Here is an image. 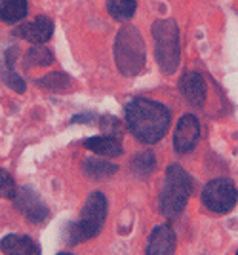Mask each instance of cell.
<instances>
[{
	"mask_svg": "<svg viewBox=\"0 0 238 255\" xmlns=\"http://www.w3.org/2000/svg\"><path fill=\"white\" fill-rule=\"evenodd\" d=\"M27 0H0V21L13 25L27 17Z\"/></svg>",
	"mask_w": 238,
	"mask_h": 255,
	"instance_id": "9a60e30c",
	"label": "cell"
},
{
	"mask_svg": "<svg viewBox=\"0 0 238 255\" xmlns=\"http://www.w3.org/2000/svg\"><path fill=\"white\" fill-rule=\"evenodd\" d=\"M126 124L131 135L143 145H154L170 128V109L147 97H135L124 109Z\"/></svg>",
	"mask_w": 238,
	"mask_h": 255,
	"instance_id": "6da1fadb",
	"label": "cell"
},
{
	"mask_svg": "<svg viewBox=\"0 0 238 255\" xmlns=\"http://www.w3.org/2000/svg\"><path fill=\"white\" fill-rule=\"evenodd\" d=\"M96 120V115L88 113V115H78V117L71 118V124H80V122H94Z\"/></svg>",
	"mask_w": 238,
	"mask_h": 255,
	"instance_id": "603a6c76",
	"label": "cell"
},
{
	"mask_svg": "<svg viewBox=\"0 0 238 255\" xmlns=\"http://www.w3.org/2000/svg\"><path fill=\"white\" fill-rule=\"evenodd\" d=\"M179 92L185 97V101L191 107H202L206 101V94H208V86L202 75H198L195 71L185 73L179 78Z\"/></svg>",
	"mask_w": 238,
	"mask_h": 255,
	"instance_id": "9c48e42d",
	"label": "cell"
},
{
	"mask_svg": "<svg viewBox=\"0 0 238 255\" xmlns=\"http://www.w3.org/2000/svg\"><path fill=\"white\" fill-rule=\"evenodd\" d=\"M154 38V55L162 73L173 75L179 67L181 48H179V29L172 19H158L151 27Z\"/></svg>",
	"mask_w": 238,
	"mask_h": 255,
	"instance_id": "5b68a950",
	"label": "cell"
},
{
	"mask_svg": "<svg viewBox=\"0 0 238 255\" xmlns=\"http://www.w3.org/2000/svg\"><path fill=\"white\" fill-rule=\"evenodd\" d=\"M57 255H73V254H69V252H61V254H57Z\"/></svg>",
	"mask_w": 238,
	"mask_h": 255,
	"instance_id": "cb8c5ba5",
	"label": "cell"
},
{
	"mask_svg": "<svg viewBox=\"0 0 238 255\" xmlns=\"http://www.w3.org/2000/svg\"><path fill=\"white\" fill-rule=\"evenodd\" d=\"M193 192V179L189 171L179 164L168 166L164 175V185L160 191V212L168 219L179 217L187 208V202Z\"/></svg>",
	"mask_w": 238,
	"mask_h": 255,
	"instance_id": "3957f363",
	"label": "cell"
},
{
	"mask_svg": "<svg viewBox=\"0 0 238 255\" xmlns=\"http://www.w3.org/2000/svg\"><path fill=\"white\" fill-rule=\"evenodd\" d=\"M15 192H17V187H15L13 177L6 170L0 168V198H10V200H13Z\"/></svg>",
	"mask_w": 238,
	"mask_h": 255,
	"instance_id": "7402d4cb",
	"label": "cell"
},
{
	"mask_svg": "<svg viewBox=\"0 0 238 255\" xmlns=\"http://www.w3.org/2000/svg\"><path fill=\"white\" fill-rule=\"evenodd\" d=\"M82 171L86 173L88 177L92 179H107V177H113L117 171H119V166L111 160H103V158H86L84 164H82Z\"/></svg>",
	"mask_w": 238,
	"mask_h": 255,
	"instance_id": "5bb4252c",
	"label": "cell"
},
{
	"mask_svg": "<svg viewBox=\"0 0 238 255\" xmlns=\"http://www.w3.org/2000/svg\"><path fill=\"white\" fill-rule=\"evenodd\" d=\"M0 250L6 255H40V246L25 234H6L0 240Z\"/></svg>",
	"mask_w": 238,
	"mask_h": 255,
	"instance_id": "7c38bea8",
	"label": "cell"
},
{
	"mask_svg": "<svg viewBox=\"0 0 238 255\" xmlns=\"http://www.w3.org/2000/svg\"><path fill=\"white\" fill-rule=\"evenodd\" d=\"M200 139V122L195 115H185L177 120L173 131V149L177 154H187L196 147Z\"/></svg>",
	"mask_w": 238,
	"mask_h": 255,
	"instance_id": "ba28073f",
	"label": "cell"
},
{
	"mask_svg": "<svg viewBox=\"0 0 238 255\" xmlns=\"http://www.w3.org/2000/svg\"><path fill=\"white\" fill-rule=\"evenodd\" d=\"M2 80L10 86L11 90H15L17 94H23V92H25V82H23L21 76L11 69L10 61H6V63L2 65Z\"/></svg>",
	"mask_w": 238,
	"mask_h": 255,
	"instance_id": "ffe728a7",
	"label": "cell"
},
{
	"mask_svg": "<svg viewBox=\"0 0 238 255\" xmlns=\"http://www.w3.org/2000/svg\"><path fill=\"white\" fill-rule=\"evenodd\" d=\"M36 84L46 88V90H54V92H65V90H71V78L65 75V73H50V75L42 76L36 80Z\"/></svg>",
	"mask_w": 238,
	"mask_h": 255,
	"instance_id": "ac0fdd59",
	"label": "cell"
},
{
	"mask_svg": "<svg viewBox=\"0 0 238 255\" xmlns=\"http://www.w3.org/2000/svg\"><path fill=\"white\" fill-rule=\"evenodd\" d=\"M137 8V0H107V10L113 19L128 21L133 17Z\"/></svg>",
	"mask_w": 238,
	"mask_h": 255,
	"instance_id": "2e32d148",
	"label": "cell"
},
{
	"mask_svg": "<svg viewBox=\"0 0 238 255\" xmlns=\"http://www.w3.org/2000/svg\"><path fill=\"white\" fill-rule=\"evenodd\" d=\"M200 198H202L206 210L219 213V215H225V213L233 212L238 202L237 185L231 179H225V177L212 179L204 185Z\"/></svg>",
	"mask_w": 238,
	"mask_h": 255,
	"instance_id": "8992f818",
	"label": "cell"
},
{
	"mask_svg": "<svg viewBox=\"0 0 238 255\" xmlns=\"http://www.w3.org/2000/svg\"><path fill=\"white\" fill-rule=\"evenodd\" d=\"M237 255H238V254H237Z\"/></svg>",
	"mask_w": 238,
	"mask_h": 255,
	"instance_id": "d4e9b609",
	"label": "cell"
},
{
	"mask_svg": "<svg viewBox=\"0 0 238 255\" xmlns=\"http://www.w3.org/2000/svg\"><path fill=\"white\" fill-rule=\"evenodd\" d=\"M117 67L124 76H135L145 67V44L141 32L133 25H124L115 42Z\"/></svg>",
	"mask_w": 238,
	"mask_h": 255,
	"instance_id": "277c9868",
	"label": "cell"
},
{
	"mask_svg": "<svg viewBox=\"0 0 238 255\" xmlns=\"http://www.w3.org/2000/svg\"><path fill=\"white\" fill-rule=\"evenodd\" d=\"M154 168H156V156L149 150H143V152L135 154L131 158V171H133L135 177L145 179L154 171Z\"/></svg>",
	"mask_w": 238,
	"mask_h": 255,
	"instance_id": "e0dca14e",
	"label": "cell"
},
{
	"mask_svg": "<svg viewBox=\"0 0 238 255\" xmlns=\"http://www.w3.org/2000/svg\"><path fill=\"white\" fill-rule=\"evenodd\" d=\"M13 206L29 223H44L50 217L48 206L42 202V198L31 187H19L17 189L15 196H13Z\"/></svg>",
	"mask_w": 238,
	"mask_h": 255,
	"instance_id": "52a82bcc",
	"label": "cell"
},
{
	"mask_svg": "<svg viewBox=\"0 0 238 255\" xmlns=\"http://www.w3.org/2000/svg\"><path fill=\"white\" fill-rule=\"evenodd\" d=\"M99 122H101V129L105 131V135H109V137H115V139L122 137L124 129H122V124H120L119 118L109 117V115H107V117L99 118Z\"/></svg>",
	"mask_w": 238,
	"mask_h": 255,
	"instance_id": "44dd1931",
	"label": "cell"
},
{
	"mask_svg": "<svg viewBox=\"0 0 238 255\" xmlns=\"http://www.w3.org/2000/svg\"><path fill=\"white\" fill-rule=\"evenodd\" d=\"M52 63H54V53L42 46H34L25 55V65L29 67H46Z\"/></svg>",
	"mask_w": 238,
	"mask_h": 255,
	"instance_id": "d6986e66",
	"label": "cell"
},
{
	"mask_svg": "<svg viewBox=\"0 0 238 255\" xmlns=\"http://www.w3.org/2000/svg\"><path fill=\"white\" fill-rule=\"evenodd\" d=\"M84 147L96 154L101 156H107V158H117L120 156L124 149H122V143L120 139L109 137V135H96V137H88L84 141Z\"/></svg>",
	"mask_w": 238,
	"mask_h": 255,
	"instance_id": "4fadbf2b",
	"label": "cell"
},
{
	"mask_svg": "<svg viewBox=\"0 0 238 255\" xmlns=\"http://www.w3.org/2000/svg\"><path fill=\"white\" fill-rule=\"evenodd\" d=\"M177 238L170 225H158L152 229L147 242V255H173Z\"/></svg>",
	"mask_w": 238,
	"mask_h": 255,
	"instance_id": "8fae6325",
	"label": "cell"
},
{
	"mask_svg": "<svg viewBox=\"0 0 238 255\" xmlns=\"http://www.w3.org/2000/svg\"><path fill=\"white\" fill-rule=\"evenodd\" d=\"M15 34L25 38V40H29V42L36 44V46H40V44L48 42L52 38V34H54V23H52L50 17H46V15H38V17H34L33 21L21 23L15 29Z\"/></svg>",
	"mask_w": 238,
	"mask_h": 255,
	"instance_id": "30bf717a",
	"label": "cell"
},
{
	"mask_svg": "<svg viewBox=\"0 0 238 255\" xmlns=\"http://www.w3.org/2000/svg\"><path fill=\"white\" fill-rule=\"evenodd\" d=\"M105 219H107V198L101 192H92L80 212V219L65 227L63 236L67 246L82 244L86 240L96 238L101 233Z\"/></svg>",
	"mask_w": 238,
	"mask_h": 255,
	"instance_id": "7a4b0ae2",
	"label": "cell"
}]
</instances>
